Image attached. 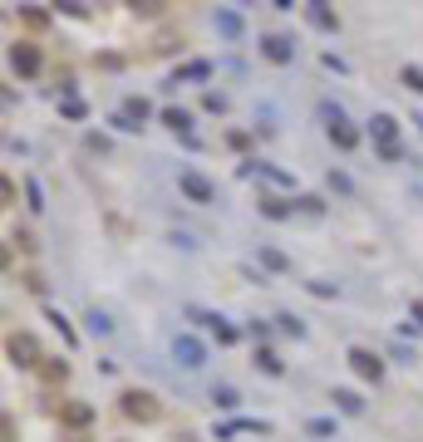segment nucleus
Here are the masks:
<instances>
[{
    "label": "nucleus",
    "instance_id": "1",
    "mask_svg": "<svg viewBox=\"0 0 423 442\" xmlns=\"http://www.w3.org/2000/svg\"><path fill=\"white\" fill-rule=\"evenodd\" d=\"M119 408H123V418H133V423H157V418H163V403H157L153 394H143V389L119 394Z\"/></svg>",
    "mask_w": 423,
    "mask_h": 442
},
{
    "label": "nucleus",
    "instance_id": "2",
    "mask_svg": "<svg viewBox=\"0 0 423 442\" xmlns=\"http://www.w3.org/2000/svg\"><path fill=\"white\" fill-rule=\"evenodd\" d=\"M6 354H10V364H20V369H40V364H44L35 335H25V329H15V335L6 339Z\"/></svg>",
    "mask_w": 423,
    "mask_h": 442
},
{
    "label": "nucleus",
    "instance_id": "3",
    "mask_svg": "<svg viewBox=\"0 0 423 442\" xmlns=\"http://www.w3.org/2000/svg\"><path fill=\"white\" fill-rule=\"evenodd\" d=\"M374 143H379V157L384 162H404V148H399V123L389 114L374 118Z\"/></svg>",
    "mask_w": 423,
    "mask_h": 442
},
{
    "label": "nucleus",
    "instance_id": "4",
    "mask_svg": "<svg viewBox=\"0 0 423 442\" xmlns=\"http://www.w3.org/2000/svg\"><path fill=\"white\" fill-rule=\"evenodd\" d=\"M178 187H182V197H187V202H197V206L217 202V187H212L202 173H192V168H182V173H178Z\"/></svg>",
    "mask_w": 423,
    "mask_h": 442
},
{
    "label": "nucleus",
    "instance_id": "5",
    "mask_svg": "<svg viewBox=\"0 0 423 442\" xmlns=\"http://www.w3.org/2000/svg\"><path fill=\"white\" fill-rule=\"evenodd\" d=\"M325 118H330V143L340 148V152H349V148H359V133L345 123V114H340V108H330L325 103Z\"/></svg>",
    "mask_w": 423,
    "mask_h": 442
},
{
    "label": "nucleus",
    "instance_id": "6",
    "mask_svg": "<svg viewBox=\"0 0 423 442\" xmlns=\"http://www.w3.org/2000/svg\"><path fill=\"white\" fill-rule=\"evenodd\" d=\"M349 369H354L359 378H369V383L384 378V359H379L374 349H349Z\"/></svg>",
    "mask_w": 423,
    "mask_h": 442
},
{
    "label": "nucleus",
    "instance_id": "7",
    "mask_svg": "<svg viewBox=\"0 0 423 442\" xmlns=\"http://www.w3.org/2000/svg\"><path fill=\"white\" fill-rule=\"evenodd\" d=\"M10 64H15V74H20V79H35V74H40V44L20 39V44L10 49Z\"/></svg>",
    "mask_w": 423,
    "mask_h": 442
},
{
    "label": "nucleus",
    "instance_id": "8",
    "mask_svg": "<svg viewBox=\"0 0 423 442\" xmlns=\"http://www.w3.org/2000/svg\"><path fill=\"white\" fill-rule=\"evenodd\" d=\"M173 354H178L182 369H202V364H207V349H202V339H192V335H178V339H173Z\"/></svg>",
    "mask_w": 423,
    "mask_h": 442
},
{
    "label": "nucleus",
    "instance_id": "9",
    "mask_svg": "<svg viewBox=\"0 0 423 442\" xmlns=\"http://www.w3.org/2000/svg\"><path fill=\"white\" fill-rule=\"evenodd\" d=\"M261 54H266L271 64H291V39L286 35H266L261 39Z\"/></svg>",
    "mask_w": 423,
    "mask_h": 442
},
{
    "label": "nucleus",
    "instance_id": "10",
    "mask_svg": "<svg viewBox=\"0 0 423 442\" xmlns=\"http://www.w3.org/2000/svg\"><path fill=\"white\" fill-rule=\"evenodd\" d=\"M89 403H79V398H69V403H60V423H69V427H89Z\"/></svg>",
    "mask_w": 423,
    "mask_h": 442
},
{
    "label": "nucleus",
    "instance_id": "11",
    "mask_svg": "<svg viewBox=\"0 0 423 442\" xmlns=\"http://www.w3.org/2000/svg\"><path fill=\"white\" fill-rule=\"evenodd\" d=\"M192 319H202V324H207V329H212V335H217L222 344H232V339H236V329H232L222 315H192Z\"/></svg>",
    "mask_w": 423,
    "mask_h": 442
},
{
    "label": "nucleus",
    "instance_id": "12",
    "mask_svg": "<svg viewBox=\"0 0 423 442\" xmlns=\"http://www.w3.org/2000/svg\"><path fill=\"white\" fill-rule=\"evenodd\" d=\"M143 118H148V103H143V98H128L123 114H119V123H123V128H138Z\"/></svg>",
    "mask_w": 423,
    "mask_h": 442
},
{
    "label": "nucleus",
    "instance_id": "13",
    "mask_svg": "<svg viewBox=\"0 0 423 442\" xmlns=\"http://www.w3.org/2000/svg\"><path fill=\"white\" fill-rule=\"evenodd\" d=\"M40 373H44L49 383H64V378H69V364H64V359H44V364H40Z\"/></svg>",
    "mask_w": 423,
    "mask_h": 442
},
{
    "label": "nucleus",
    "instance_id": "14",
    "mask_svg": "<svg viewBox=\"0 0 423 442\" xmlns=\"http://www.w3.org/2000/svg\"><path fill=\"white\" fill-rule=\"evenodd\" d=\"M163 123H168L173 133H187V123H192V118L182 114V108H168V114H163Z\"/></svg>",
    "mask_w": 423,
    "mask_h": 442
},
{
    "label": "nucleus",
    "instance_id": "15",
    "mask_svg": "<svg viewBox=\"0 0 423 442\" xmlns=\"http://www.w3.org/2000/svg\"><path fill=\"white\" fill-rule=\"evenodd\" d=\"M261 211H266L271 221H281V216H291V206H286L281 197H266V202H261Z\"/></svg>",
    "mask_w": 423,
    "mask_h": 442
},
{
    "label": "nucleus",
    "instance_id": "16",
    "mask_svg": "<svg viewBox=\"0 0 423 442\" xmlns=\"http://www.w3.org/2000/svg\"><path fill=\"white\" fill-rule=\"evenodd\" d=\"M217 30H222V35H232V39H236V35H241V20H236V15H232V10H222V15H217Z\"/></svg>",
    "mask_w": 423,
    "mask_h": 442
},
{
    "label": "nucleus",
    "instance_id": "17",
    "mask_svg": "<svg viewBox=\"0 0 423 442\" xmlns=\"http://www.w3.org/2000/svg\"><path fill=\"white\" fill-rule=\"evenodd\" d=\"M335 403H340L345 413H359V408H364V398H359V394H349V389H340V394H335Z\"/></svg>",
    "mask_w": 423,
    "mask_h": 442
},
{
    "label": "nucleus",
    "instance_id": "18",
    "mask_svg": "<svg viewBox=\"0 0 423 442\" xmlns=\"http://www.w3.org/2000/svg\"><path fill=\"white\" fill-rule=\"evenodd\" d=\"M310 20L320 30H335V10H325V6H310Z\"/></svg>",
    "mask_w": 423,
    "mask_h": 442
},
{
    "label": "nucleus",
    "instance_id": "19",
    "mask_svg": "<svg viewBox=\"0 0 423 442\" xmlns=\"http://www.w3.org/2000/svg\"><path fill=\"white\" fill-rule=\"evenodd\" d=\"M261 260H266L271 270H286V265H291V260H286V256H281L276 246H261Z\"/></svg>",
    "mask_w": 423,
    "mask_h": 442
},
{
    "label": "nucleus",
    "instance_id": "20",
    "mask_svg": "<svg viewBox=\"0 0 423 442\" xmlns=\"http://www.w3.org/2000/svg\"><path fill=\"white\" fill-rule=\"evenodd\" d=\"M212 403L217 408H236L241 398H236V389H212Z\"/></svg>",
    "mask_w": 423,
    "mask_h": 442
},
{
    "label": "nucleus",
    "instance_id": "21",
    "mask_svg": "<svg viewBox=\"0 0 423 442\" xmlns=\"http://www.w3.org/2000/svg\"><path fill=\"white\" fill-rule=\"evenodd\" d=\"M256 364H261V369H266V373H281V369H286V364H281V359H276L271 349H261V354H256Z\"/></svg>",
    "mask_w": 423,
    "mask_h": 442
},
{
    "label": "nucleus",
    "instance_id": "22",
    "mask_svg": "<svg viewBox=\"0 0 423 442\" xmlns=\"http://www.w3.org/2000/svg\"><path fill=\"white\" fill-rule=\"evenodd\" d=\"M404 84H408L413 94H423V69H413V64H408V69H404Z\"/></svg>",
    "mask_w": 423,
    "mask_h": 442
},
{
    "label": "nucleus",
    "instance_id": "23",
    "mask_svg": "<svg viewBox=\"0 0 423 442\" xmlns=\"http://www.w3.org/2000/svg\"><path fill=\"white\" fill-rule=\"evenodd\" d=\"M25 25H30V30H44L49 20H44V10H25Z\"/></svg>",
    "mask_w": 423,
    "mask_h": 442
},
{
    "label": "nucleus",
    "instance_id": "24",
    "mask_svg": "<svg viewBox=\"0 0 423 442\" xmlns=\"http://www.w3.org/2000/svg\"><path fill=\"white\" fill-rule=\"evenodd\" d=\"M64 114H69V118H84V103H79V98H74V94H69V98H64Z\"/></svg>",
    "mask_w": 423,
    "mask_h": 442
},
{
    "label": "nucleus",
    "instance_id": "25",
    "mask_svg": "<svg viewBox=\"0 0 423 442\" xmlns=\"http://www.w3.org/2000/svg\"><path fill=\"white\" fill-rule=\"evenodd\" d=\"M310 432H315V437H330V432H335V423H325V418H315V423H310Z\"/></svg>",
    "mask_w": 423,
    "mask_h": 442
},
{
    "label": "nucleus",
    "instance_id": "26",
    "mask_svg": "<svg viewBox=\"0 0 423 442\" xmlns=\"http://www.w3.org/2000/svg\"><path fill=\"white\" fill-rule=\"evenodd\" d=\"M202 74H207V64H202V60H197V64H187V69H182V74H178V79H202Z\"/></svg>",
    "mask_w": 423,
    "mask_h": 442
},
{
    "label": "nucleus",
    "instance_id": "27",
    "mask_svg": "<svg viewBox=\"0 0 423 442\" xmlns=\"http://www.w3.org/2000/svg\"><path fill=\"white\" fill-rule=\"evenodd\" d=\"M413 319H418V324H423V300H413Z\"/></svg>",
    "mask_w": 423,
    "mask_h": 442
}]
</instances>
